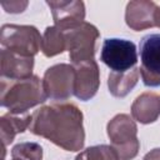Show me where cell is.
I'll list each match as a JSON object with an SVG mask.
<instances>
[{
    "label": "cell",
    "mask_w": 160,
    "mask_h": 160,
    "mask_svg": "<svg viewBox=\"0 0 160 160\" xmlns=\"http://www.w3.org/2000/svg\"><path fill=\"white\" fill-rule=\"evenodd\" d=\"M81 110L71 102L44 105L31 115L30 132L66 151H80L85 142Z\"/></svg>",
    "instance_id": "1"
},
{
    "label": "cell",
    "mask_w": 160,
    "mask_h": 160,
    "mask_svg": "<svg viewBox=\"0 0 160 160\" xmlns=\"http://www.w3.org/2000/svg\"><path fill=\"white\" fill-rule=\"evenodd\" d=\"M46 99L42 80L36 75L21 80L1 79V106L11 114H26L29 109L45 102Z\"/></svg>",
    "instance_id": "2"
},
{
    "label": "cell",
    "mask_w": 160,
    "mask_h": 160,
    "mask_svg": "<svg viewBox=\"0 0 160 160\" xmlns=\"http://www.w3.org/2000/svg\"><path fill=\"white\" fill-rule=\"evenodd\" d=\"M106 131L111 146L116 151L120 160H131L138 155L140 150V141L136 136L138 126L130 115H115L108 122Z\"/></svg>",
    "instance_id": "3"
},
{
    "label": "cell",
    "mask_w": 160,
    "mask_h": 160,
    "mask_svg": "<svg viewBox=\"0 0 160 160\" xmlns=\"http://www.w3.org/2000/svg\"><path fill=\"white\" fill-rule=\"evenodd\" d=\"M42 36L32 25L4 24L0 31L2 49L16 52L21 56L34 58L41 49Z\"/></svg>",
    "instance_id": "4"
},
{
    "label": "cell",
    "mask_w": 160,
    "mask_h": 160,
    "mask_svg": "<svg viewBox=\"0 0 160 160\" xmlns=\"http://www.w3.org/2000/svg\"><path fill=\"white\" fill-rule=\"evenodd\" d=\"M66 40V50L72 65H78L89 60H94L96 40L100 36L99 30L90 22H81L64 31Z\"/></svg>",
    "instance_id": "5"
},
{
    "label": "cell",
    "mask_w": 160,
    "mask_h": 160,
    "mask_svg": "<svg viewBox=\"0 0 160 160\" xmlns=\"http://www.w3.org/2000/svg\"><path fill=\"white\" fill-rule=\"evenodd\" d=\"M100 60L115 72H125L138 62L136 45L126 39H105L101 46Z\"/></svg>",
    "instance_id": "6"
},
{
    "label": "cell",
    "mask_w": 160,
    "mask_h": 160,
    "mask_svg": "<svg viewBox=\"0 0 160 160\" xmlns=\"http://www.w3.org/2000/svg\"><path fill=\"white\" fill-rule=\"evenodd\" d=\"M45 94L51 100H66L74 95L75 68L70 64H56L46 69L42 78Z\"/></svg>",
    "instance_id": "7"
},
{
    "label": "cell",
    "mask_w": 160,
    "mask_h": 160,
    "mask_svg": "<svg viewBox=\"0 0 160 160\" xmlns=\"http://www.w3.org/2000/svg\"><path fill=\"white\" fill-rule=\"evenodd\" d=\"M140 75L144 85L160 86V34H149L140 40Z\"/></svg>",
    "instance_id": "8"
},
{
    "label": "cell",
    "mask_w": 160,
    "mask_h": 160,
    "mask_svg": "<svg viewBox=\"0 0 160 160\" xmlns=\"http://www.w3.org/2000/svg\"><path fill=\"white\" fill-rule=\"evenodd\" d=\"M125 22L135 31L159 26L160 6L149 0L129 1L125 9Z\"/></svg>",
    "instance_id": "9"
},
{
    "label": "cell",
    "mask_w": 160,
    "mask_h": 160,
    "mask_svg": "<svg viewBox=\"0 0 160 160\" xmlns=\"http://www.w3.org/2000/svg\"><path fill=\"white\" fill-rule=\"evenodd\" d=\"M75 68V86L74 95L81 100L88 101L92 99L100 86V70L95 60H89Z\"/></svg>",
    "instance_id": "10"
},
{
    "label": "cell",
    "mask_w": 160,
    "mask_h": 160,
    "mask_svg": "<svg viewBox=\"0 0 160 160\" xmlns=\"http://www.w3.org/2000/svg\"><path fill=\"white\" fill-rule=\"evenodd\" d=\"M51 10L55 26L60 30H69L81 22L85 19V5L79 0L70 1H46Z\"/></svg>",
    "instance_id": "11"
},
{
    "label": "cell",
    "mask_w": 160,
    "mask_h": 160,
    "mask_svg": "<svg viewBox=\"0 0 160 160\" xmlns=\"http://www.w3.org/2000/svg\"><path fill=\"white\" fill-rule=\"evenodd\" d=\"M34 58L21 56L6 49L0 51V72L1 79L21 80L32 76Z\"/></svg>",
    "instance_id": "12"
},
{
    "label": "cell",
    "mask_w": 160,
    "mask_h": 160,
    "mask_svg": "<svg viewBox=\"0 0 160 160\" xmlns=\"http://www.w3.org/2000/svg\"><path fill=\"white\" fill-rule=\"evenodd\" d=\"M131 115L140 124L155 122L160 116V95L155 92L139 95L131 105Z\"/></svg>",
    "instance_id": "13"
},
{
    "label": "cell",
    "mask_w": 160,
    "mask_h": 160,
    "mask_svg": "<svg viewBox=\"0 0 160 160\" xmlns=\"http://www.w3.org/2000/svg\"><path fill=\"white\" fill-rule=\"evenodd\" d=\"M31 124V115L24 114V115H15L11 112L4 114L0 118V134L2 140V146H8L14 141V138L24 132L26 129H29Z\"/></svg>",
    "instance_id": "14"
},
{
    "label": "cell",
    "mask_w": 160,
    "mask_h": 160,
    "mask_svg": "<svg viewBox=\"0 0 160 160\" xmlns=\"http://www.w3.org/2000/svg\"><path fill=\"white\" fill-rule=\"evenodd\" d=\"M140 75L139 68H132L125 72L111 71L108 78V88L112 96L124 98L138 84Z\"/></svg>",
    "instance_id": "15"
},
{
    "label": "cell",
    "mask_w": 160,
    "mask_h": 160,
    "mask_svg": "<svg viewBox=\"0 0 160 160\" xmlns=\"http://www.w3.org/2000/svg\"><path fill=\"white\" fill-rule=\"evenodd\" d=\"M66 50V40L65 34L59 28L48 26L45 29V32L42 35L41 41V51L46 58H52L55 55H59Z\"/></svg>",
    "instance_id": "16"
},
{
    "label": "cell",
    "mask_w": 160,
    "mask_h": 160,
    "mask_svg": "<svg viewBox=\"0 0 160 160\" xmlns=\"http://www.w3.org/2000/svg\"><path fill=\"white\" fill-rule=\"evenodd\" d=\"M75 160H120L111 145H95L80 151Z\"/></svg>",
    "instance_id": "17"
},
{
    "label": "cell",
    "mask_w": 160,
    "mask_h": 160,
    "mask_svg": "<svg viewBox=\"0 0 160 160\" xmlns=\"http://www.w3.org/2000/svg\"><path fill=\"white\" fill-rule=\"evenodd\" d=\"M12 160H42V148L38 142H19L11 149Z\"/></svg>",
    "instance_id": "18"
},
{
    "label": "cell",
    "mask_w": 160,
    "mask_h": 160,
    "mask_svg": "<svg viewBox=\"0 0 160 160\" xmlns=\"http://www.w3.org/2000/svg\"><path fill=\"white\" fill-rule=\"evenodd\" d=\"M1 6L5 9L6 12L19 14L25 10V8L28 6V1H1Z\"/></svg>",
    "instance_id": "19"
},
{
    "label": "cell",
    "mask_w": 160,
    "mask_h": 160,
    "mask_svg": "<svg viewBox=\"0 0 160 160\" xmlns=\"http://www.w3.org/2000/svg\"><path fill=\"white\" fill-rule=\"evenodd\" d=\"M142 160H160V148H155L152 150H150Z\"/></svg>",
    "instance_id": "20"
},
{
    "label": "cell",
    "mask_w": 160,
    "mask_h": 160,
    "mask_svg": "<svg viewBox=\"0 0 160 160\" xmlns=\"http://www.w3.org/2000/svg\"><path fill=\"white\" fill-rule=\"evenodd\" d=\"M159 28H160V22H159Z\"/></svg>",
    "instance_id": "21"
}]
</instances>
